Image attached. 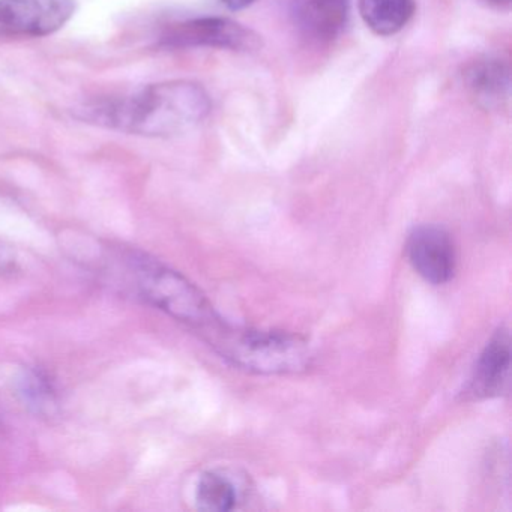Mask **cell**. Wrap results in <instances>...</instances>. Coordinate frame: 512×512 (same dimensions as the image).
<instances>
[{
    "mask_svg": "<svg viewBox=\"0 0 512 512\" xmlns=\"http://www.w3.org/2000/svg\"><path fill=\"white\" fill-rule=\"evenodd\" d=\"M160 44L166 49H211L251 52L262 47L256 32L223 17H203L170 25L163 32Z\"/></svg>",
    "mask_w": 512,
    "mask_h": 512,
    "instance_id": "cell-4",
    "label": "cell"
},
{
    "mask_svg": "<svg viewBox=\"0 0 512 512\" xmlns=\"http://www.w3.org/2000/svg\"><path fill=\"white\" fill-rule=\"evenodd\" d=\"M16 266V251L7 242L0 241V275L11 274Z\"/></svg>",
    "mask_w": 512,
    "mask_h": 512,
    "instance_id": "cell-13",
    "label": "cell"
},
{
    "mask_svg": "<svg viewBox=\"0 0 512 512\" xmlns=\"http://www.w3.org/2000/svg\"><path fill=\"white\" fill-rule=\"evenodd\" d=\"M415 0H359V14L380 37L398 34L415 14Z\"/></svg>",
    "mask_w": 512,
    "mask_h": 512,
    "instance_id": "cell-10",
    "label": "cell"
},
{
    "mask_svg": "<svg viewBox=\"0 0 512 512\" xmlns=\"http://www.w3.org/2000/svg\"><path fill=\"white\" fill-rule=\"evenodd\" d=\"M407 259L427 283H448L457 268V251L451 235L443 227L424 224L415 227L407 238Z\"/></svg>",
    "mask_w": 512,
    "mask_h": 512,
    "instance_id": "cell-6",
    "label": "cell"
},
{
    "mask_svg": "<svg viewBox=\"0 0 512 512\" xmlns=\"http://www.w3.org/2000/svg\"><path fill=\"white\" fill-rule=\"evenodd\" d=\"M224 7L229 8L230 11H241L245 8L251 7L257 0H221Z\"/></svg>",
    "mask_w": 512,
    "mask_h": 512,
    "instance_id": "cell-14",
    "label": "cell"
},
{
    "mask_svg": "<svg viewBox=\"0 0 512 512\" xmlns=\"http://www.w3.org/2000/svg\"><path fill=\"white\" fill-rule=\"evenodd\" d=\"M487 2H493V4L508 5L511 0H487Z\"/></svg>",
    "mask_w": 512,
    "mask_h": 512,
    "instance_id": "cell-15",
    "label": "cell"
},
{
    "mask_svg": "<svg viewBox=\"0 0 512 512\" xmlns=\"http://www.w3.org/2000/svg\"><path fill=\"white\" fill-rule=\"evenodd\" d=\"M233 367L256 374H293L310 367L313 352L301 335L235 328L224 320L205 338Z\"/></svg>",
    "mask_w": 512,
    "mask_h": 512,
    "instance_id": "cell-2",
    "label": "cell"
},
{
    "mask_svg": "<svg viewBox=\"0 0 512 512\" xmlns=\"http://www.w3.org/2000/svg\"><path fill=\"white\" fill-rule=\"evenodd\" d=\"M136 271L142 295L173 319L200 332L203 338L224 322L202 290L179 272L146 257L137 262Z\"/></svg>",
    "mask_w": 512,
    "mask_h": 512,
    "instance_id": "cell-3",
    "label": "cell"
},
{
    "mask_svg": "<svg viewBox=\"0 0 512 512\" xmlns=\"http://www.w3.org/2000/svg\"><path fill=\"white\" fill-rule=\"evenodd\" d=\"M463 82L478 106L497 110L508 101L511 71L506 62L497 58H482L467 65Z\"/></svg>",
    "mask_w": 512,
    "mask_h": 512,
    "instance_id": "cell-9",
    "label": "cell"
},
{
    "mask_svg": "<svg viewBox=\"0 0 512 512\" xmlns=\"http://www.w3.org/2000/svg\"><path fill=\"white\" fill-rule=\"evenodd\" d=\"M292 17L305 37L329 43L346 26L349 0H292Z\"/></svg>",
    "mask_w": 512,
    "mask_h": 512,
    "instance_id": "cell-8",
    "label": "cell"
},
{
    "mask_svg": "<svg viewBox=\"0 0 512 512\" xmlns=\"http://www.w3.org/2000/svg\"><path fill=\"white\" fill-rule=\"evenodd\" d=\"M238 485L220 470H209L200 476L196 488L197 508L208 512H227L236 508Z\"/></svg>",
    "mask_w": 512,
    "mask_h": 512,
    "instance_id": "cell-11",
    "label": "cell"
},
{
    "mask_svg": "<svg viewBox=\"0 0 512 512\" xmlns=\"http://www.w3.org/2000/svg\"><path fill=\"white\" fill-rule=\"evenodd\" d=\"M74 11V0H0V40L55 34L70 22Z\"/></svg>",
    "mask_w": 512,
    "mask_h": 512,
    "instance_id": "cell-5",
    "label": "cell"
},
{
    "mask_svg": "<svg viewBox=\"0 0 512 512\" xmlns=\"http://www.w3.org/2000/svg\"><path fill=\"white\" fill-rule=\"evenodd\" d=\"M511 379V337L499 328L491 335L473 368L469 394L478 400L500 397L509 391Z\"/></svg>",
    "mask_w": 512,
    "mask_h": 512,
    "instance_id": "cell-7",
    "label": "cell"
},
{
    "mask_svg": "<svg viewBox=\"0 0 512 512\" xmlns=\"http://www.w3.org/2000/svg\"><path fill=\"white\" fill-rule=\"evenodd\" d=\"M20 394L23 400L37 412L49 410L55 404V389L46 374L28 370L20 379Z\"/></svg>",
    "mask_w": 512,
    "mask_h": 512,
    "instance_id": "cell-12",
    "label": "cell"
},
{
    "mask_svg": "<svg viewBox=\"0 0 512 512\" xmlns=\"http://www.w3.org/2000/svg\"><path fill=\"white\" fill-rule=\"evenodd\" d=\"M211 112L202 86L188 80L158 83L118 100L94 104L86 118L112 130L143 137H173L190 131Z\"/></svg>",
    "mask_w": 512,
    "mask_h": 512,
    "instance_id": "cell-1",
    "label": "cell"
}]
</instances>
